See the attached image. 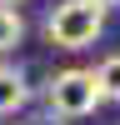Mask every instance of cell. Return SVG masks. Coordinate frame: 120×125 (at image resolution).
Instances as JSON below:
<instances>
[{
    "label": "cell",
    "instance_id": "3957f363",
    "mask_svg": "<svg viewBox=\"0 0 120 125\" xmlns=\"http://www.w3.org/2000/svg\"><path fill=\"white\" fill-rule=\"evenodd\" d=\"M30 105V85L15 65H0V115H15Z\"/></svg>",
    "mask_w": 120,
    "mask_h": 125
},
{
    "label": "cell",
    "instance_id": "7a4b0ae2",
    "mask_svg": "<svg viewBox=\"0 0 120 125\" xmlns=\"http://www.w3.org/2000/svg\"><path fill=\"white\" fill-rule=\"evenodd\" d=\"M45 105H50V115H60V120L95 115V110L105 105V95H100V85H95V70H60L45 85Z\"/></svg>",
    "mask_w": 120,
    "mask_h": 125
},
{
    "label": "cell",
    "instance_id": "277c9868",
    "mask_svg": "<svg viewBox=\"0 0 120 125\" xmlns=\"http://www.w3.org/2000/svg\"><path fill=\"white\" fill-rule=\"evenodd\" d=\"M20 40H25V20H20V10L0 5V55H5V50H15Z\"/></svg>",
    "mask_w": 120,
    "mask_h": 125
},
{
    "label": "cell",
    "instance_id": "6da1fadb",
    "mask_svg": "<svg viewBox=\"0 0 120 125\" xmlns=\"http://www.w3.org/2000/svg\"><path fill=\"white\" fill-rule=\"evenodd\" d=\"M100 30H105V10L95 0H60L45 15V40L55 50H85V45H95Z\"/></svg>",
    "mask_w": 120,
    "mask_h": 125
},
{
    "label": "cell",
    "instance_id": "8992f818",
    "mask_svg": "<svg viewBox=\"0 0 120 125\" xmlns=\"http://www.w3.org/2000/svg\"><path fill=\"white\" fill-rule=\"evenodd\" d=\"M95 5H100V10H110V5H120V0H95Z\"/></svg>",
    "mask_w": 120,
    "mask_h": 125
},
{
    "label": "cell",
    "instance_id": "5b68a950",
    "mask_svg": "<svg viewBox=\"0 0 120 125\" xmlns=\"http://www.w3.org/2000/svg\"><path fill=\"white\" fill-rule=\"evenodd\" d=\"M95 85H100L105 100H120V55H105L95 65Z\"/></svg>",
    "mask_w": 120,
    "mask_h": 125
},
{
    "label": "cell",
    "instance_id": "52a82bcc",
    "mask_svg": "<svg viewBox=\"0 0 120 125\" xmlns=\"http://www.w3.org/2000/svg\"><path fill=\"white\" fill-rule=\"evenodd\" d=\"M0 5H10V10H15V5H20V0H0Z\"/></svg>",
    "mask_w": 120,
    "mask_h": 125
}]
</instances>
